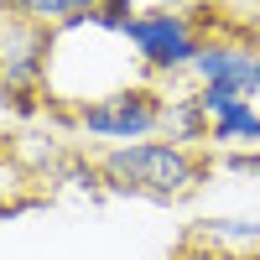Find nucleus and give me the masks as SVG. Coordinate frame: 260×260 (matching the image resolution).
Segmentation results:
<instances>
[{"instance_id":"nucleus-1","label":"nucleus","mask_w":260,"mask_h":260,"mask_svg":"<svg viewBox=\"0 0 260 260\" xmlns=\"http://www.w3.org/2000/svg\"><path fill=\"white\" fill-rule=\"evenodd\" d=\"M99 177L115 192H130V198H151V203H177L192 198L208 177V161L192 146H177L167 136L151 141H130V146H110L99 156Z\"/></svg>"},{"instance_id":"nucleus-2","label":"nucleus","mask_w":260,"mask_h":260,"mask_svg":"<svg viewBox=\"0 0 260 260\" xmlns=\"http://www.w3.org/2000/svg\"><path fill=\"white\" fill-rule=\"evenodd\" d=\"M120 37L151 78H182L192 68V57H198V47H203L198 21L177 6H141L125 21Z\"/></svg>"},{"instance_id":"nucleus-3","label":"nucleus","mask_w":260,"mask_h":260,"mask_svg":"<svg viewBox=\"0 0 260 260\" xmlns=\"http://www.w3.org/2000/svg\"><path fill=\"white\" fill-rule=\"evenodd\" d=\"M73 125L99 146H130L161 136V89L156 83H120L110 94L73 104Z\"/></svg>"},{"instance_id":"nucleus-4","label":"nucleus","mask_w":260,"mask_h":260,"mask_svg":"<svg viewBox=\"0 0 260 260\" xmlns=\"http://www.w3.org/2000/svg\"><path fill=\"white\" fill-rule=\"evenodd\" d=\"M47 68H52V31L0 6V89L11 99H31L47 89Z\"/></svg>"},{"instance_id":"nucleus-5","label":"nucleus","mask_w":260,"mask_h":260,"mask_svg":"<svg viewBox=\"0 0 260 260\" xmlns=\"http://www.w3.org/2000/svg\"><path fill=\"white\" fill-rule=\"evenodd\" d=\"M187 78L192 83H224V89L255 99L260 94V47H250V42H203Z\"/></svg>"},{"instance_id":"nucleus-6","label":"nucleus","mask_w":260,"mask_h":260,"mask_svg":"<svg viewBox=\"0 0 260 260\" xmlns=\"http://www.w3.org/2000/svg\"><path fill=\"white\" fill-rule=\"evenodd\" d=\"M161 136L177 141V146H208V115L198 104V89H182V94H161Z\"/></svg>"},{"instance_id":"nucleus-7","label":"nucleus","mask_w":260,"mask_h":260,"mask_svg":"<svg viewBox=\"0 0 260 260\" xmlns=\"http://www.w3.org/2000/svg\"><path fill=\"white\" fill-rule=\"evenodd\" d=\"M6 11H16L21 21H37V26H47L52 37L57 31H73V26H83V21L94 16V6L99 0H0Z\"/></svg>"},{"instance_id":"nucleus-8","label":"nucleus","mask_w":260,"mask_h":260,"mask_svg":"<svg viewBox=\"0 0 260 260\" xmlns=\"http://www.w3.org/2000/svg\"><path fill=\"white\" fill-rule=\"evenodd\" d=\"M208 146L234 151V146H260V110L250 99H240L234 110H224L219 120H208Z\"/></svg>"},{"instance_id":"nucleus-9","label":"nucleus","mask_w":260,"mask_h":260,"mask_svg":"<svg viewBox=\"0 0 260 260\" xmlns=\"http://www.w3.org/2000/svg\"><path fill=\"white\" fill-rule=\"evenodd\" d=\"M192 245H208V250H260V224L255 219H198Z\"/></svg>"},{"instance_id":"nucleus-10","label":"nucleus","mask_w":260,"mask_h":260,"mask_svg":"<svg viewBox=\"0 0 260 260\" xmlns=\"http://www.w3.org/2000/svg\"><path fill=\"white\" fill-rule=\"evenodd\" d=\"M99 11H120V16H136L141 0H99Z\"/></svg>"}]
</instances>
